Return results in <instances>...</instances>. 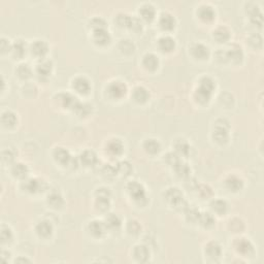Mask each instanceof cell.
<instances>
[{
	"mask_svg": "<svg viewBox=\"0 0 264 264\" xmlns=\"http://www.w3.org/2000/svg\"><path fill=\"white\" fill-rule=\"evenodd\" d=\"M89 25L90 29L93 30H97V29H103V28H108V23L103 19L102 17H93L89 20Z\"/></svg>",
	"mask_w": 264,
	"mask_h": 264,
	"instance_id": "50",
	"label": "cell"
},
{
	"mask_svg": "<svg viewBox=\"0 0 264 264\" xmlns=\"http://www.w3.org/2000/svg\"><path fill=\"white\" fill-rule=\"evenodd\" d=\"M54 100L61 109L73 111L76 103L80 100L77 96L73 92H59L54 96Z\"/></svg>",
	"mask_w": 264,
	"mask_h": 264,
	"instance_id": "17",
	"label": "cell"
},
{
	"mask_svg": "<svg viewBox=\"0 0 264 264\" xmlns=\"http://www.w3.org/2000/svg\"><path fill=\"white\" fill-rule=\"evenodd\" d=\"M138 18L143 22H152L156 18V8L151 3H144L138 8Z\"/></svg>",
	"mask_w": 264,
	"mask_h": 264,
	"instance_id": "37",
	"label": "cell"
},
{
	"mask_svg": "<svg viewBox=\"0 0 264 264\" xmlns=\"http://www.w3.org/2000/svg\"><path fill=\"white\" fill-rule=\"evenodd\" d=\"M1 123L6 128H13L18 124V115L11 110H5L1 113Z\"/></svg>",
	"mask_w": 264,
	"mask_h": 264,
	"instance_id": "44",
	"label": "cell"
},
{
	"mask_svg": "<svg viewBox=\"0 0 264 264\" xmlns=\"http://www.w3.org/2000/svg\"><path fill=\"white\" fill-rule=\"evenodd\" d=\"M104 151L111 158L117 159L124 154L125 144L119 137H112L104 145Z\"/></svg>",
	"mask_w": 264,
	"mask_h": 264,
	"instance_id": "19",
	"label": "cell"
},
{
	"mask_svg": "<svg viewBox=\"0 0 264 264\" xmlns=\"http://www.w3.org/2000/svg\"><path fill=\"white\" fill-rule=\"evenodd\" d=\"M128 86L121 80H113L105 86L104 93L110 100L118 101L125 97L128 94Z\"/></svg>",
	"mask_w": 264,
	"mask_h": 264,
	"instance_id": "8",
	"label": "cell"
},
{
	"mask_svg": "<svg viewBox=\"0 0 264 264\" xmlns=\"http://www.w3.org/2000/svg\"><path fill=\"white\" fill-rule=\"evenodd\" d=\"M54 231H55L54 225H53L52 222L48 219H41L34 225L35 234H37L39 240L42 241H48L52 239Z\"/></svg>",
	"mask_w": 264,
	"mask_h": 264,
	"instance_id": "18",
	"label": "cell"
},
{
	"mask_svg": "<svg viewBox=\"0 0 264 264\" xmlns=\"http://www.w3.org/2000/svg\"><path fill=\"white\" fill-rule=\"evenodd\" d=\"M202 254H204V260L207 263H220L223 258V247L218 241H209L202 249Z\"/></svg>",
	"mask_w": 264,
	"mask_h": 264,
	"instance_id": "7",
	"label": "cell"
},
{
	"mask_svg": "<svg viewBox=\"0 0 264 264\" xmlns=\"http://www.w3.org/2000/svg\"><path fill=\"white\" fill-rule=\"evenodd\" d=\"M150 98H151V93L148 88L143 85H137L131 90V99L136 104H146Z\"/></svg>",
	"mask_w": 264,
	"mask_h": 264,
	"instance_id": "26",
	"label": "cell"
},
{
	"mask_svg": "<svg viewBox=\"0 0 264 264\" xmlns=\"http://www.w3.org/2000/svg\"><path fill=\"white\" fill-rule=\"evenodd\" d=\"M224 188L230 193H239L245 188V181L237 174H229L223 181Z\"/></svg>",
	"mask_w": 264,
	"mask_h": 264,
	"instance_id": "22",
	"label": "cell"
},
{
	"mask_svg": "<svg viewBox=\"0 0 264 264\" xmlns=\"http://www.w3.org/2000/svg\"><path fill=\"white\" fill-rule=\"evenodd\" d=\"M118 48L120 50V52L122 53L123 55H131L133 54V53L135 52V43L133 42V40L131 39H128V38H123L120 40L119 45H118Z\"/></svg>",
	"mask_w": 264,
	"mask_h": 264,
	"instance_id": "46",
	"label": "cell"
},
{
	"mask_svg": "<svg viewBox=\"0 0 264 264\" xmlns=\"http://www.w3.org/2000/svg\"><path fill=\"white\" fill-rule=\"evenodd\" d=\"M229 204L228 201L223 198H213L209 202L210 213H213L215 216H225L229 212Z\"/></svg>",
	"mask_w": 264,
	"mask_h": 264,
	"instance_id": "27",
	"label": "cell"
},
{
	"mask_svg": "<svg viewBox=\"0 0 264 264\" xmlns=\"http://www.w3.org/2000/svg\"><path fill=\"white\" fill-rule=\"evenodd\" d=\"M112 34L108 28L97 29L91 31V40L95 46L99 48H104L109 46L112 42Z\"/></svg>",
	"mask_w": 264,
	"mask_h": 264,
	"instance_id": "21",
	"label": "cell"
},
{
	"mask_svg": "<svg viewBox=\"0 0 264 264\" xmlns=\"http://www.w3.org/2000/svg\"><path fill=\"white\" fill-rule=\"evenodd\" d=\"M29 53V45L23 38H17L12 46L11 54L15 59H23Z\"/></svg>",
	"mask_w": 264,
	"mask_h": 264,
	"instance_id": "30",
	"label": "cell"
},
{
	"mask_svg": "<svg viewBox=\"0 0 264 264\" xmlns=\"http://www.w3.org/2000/svg\"><path fill=\"white\" fill-rule=\"evenodd\" d=\"M171 169L174 171V173L181 179L188 180L191 178V172H192L191 166L183 159H180L177 163L173 164L171 166Z\"/></svg>",
	"mask_w": 264,
	"mask_h": 264,
	"instance_id": "36",
	"label": "cell"
},
{
	"mask_svg": "<svg viewBox=\"0 0 264 264\" xmlns=\"http://www.w3.org/2000/svg\"><path fill=\"white\" fill-rule=\"evenodd\" d=\"M13 255H12V252L10 250H5L4 248L2 249L1 251V260L4 262V263H8V262H13Z\"/></svg>",
	"mask_w": 264,
	"mask_h": 264,
	"instance_id": "55",
	"label": "cell"
},
{
	"mask_svg": "<svg viewBox=\"0 0 264 264\" xmlns=\"http://www.w3.org/2000/svg\"><path fill=\"white\" fill-rule=\"evenodd\" d=\"M16 75L22 81H28L34 75V68L26 62H21L17 65L15 69Z\"/></svg>",
	"mask_w": 264,
	"mask_h": 264,
	"instance_id": "39",
	"label": "cell"
},
{
	"mask_svg": "<svg viewBox=\"0 0 264 264\" xmlns=\"http://www.w3.org/2000/svg\"><path fill=\"white\" fill-rule=\"evenodd\" d=\"M249 21L252 25L256 26V27L261 28L262 23H263V18H262V12L258 5L252 3L247 10Z\"/></svg>",
	"mask_w": 264,
	"mask_h": 264,
	"instance_id": "38",
	"label": "cell"
},
{
	"mask_svg": "<svg viewBox=\"0 0 264 264\" xmlns=\"http://www.w3.org/2000/svg\"><path fill=\"white\" fill-rule=\"evenodd\" d=\"M70 87H72L73 93H75L76 96H86L92 90V83L90 78L87 77L86 75H77L73 78L72 82H70Z\"/></svg>",
	"mask_w": 264,
	"mask_h": 264,
	"instance_id": "12",
	"label": "cell"
},
{
	"mask_svg": "<svg viewBox=\"0 0 264 264\" xmlns=\"http://www.w3.org/2000/svg\"><path fill=\"white\" fill-rule=\"evenodd\" d=\"M50 51V46L47 40L38 38L29 43V54L38 61L46 59Z\"/></svg>",
	"mask_w": 264,
	"mask_h": 264,
	"instance_id": "16",
	"label": "cell"
},
{
	"mask_svg": "<svg viewBox=\"0 0 264 264\" xmlns=\"http://www.w3.org/2000/svg\"><path fill=\"white\" fill-rule=\"evenodd\" d=\"M0 239H1V245L2 247L4 245H10L15 241V233L12 229V227L7 224H2L1 229H0Z\"/></svg>",
	"mask_w": 264,
	"mask_h": 264,
	"instance_id": "42",
	"label": "cell"
},
{
	"mask_svg": "<svg viewBox=\"0 0 264 264\" xmlns=\"http://www.w3.org/2000/svg\"><path fill=\"white\" fill-rule=\"evenodd\" d=\"M12 46L13 42H11L10 39H7L4 37L1 38V41H0V50H1L2 54H4V53H11Z\"/></svg>",
	"mask_w": 264,
	"mask_h": 264,
	"instance_id": "54",
	"label": "cell"
},
{
	"mask_svg": "<svg viewBox=\"0 0 264 264\" xmlns=\"http://www.w3.org/2000/svg\"><path fill=\"white\" fill-rule=\"evenodd\" d=\"M158 25L164 31V34H170L175 26H177V20L172 14L169 12H162L158 17Z\"/></svg>",
	"mask_w": 264,
	"mask_h": 264,
	"instance_id": "25",
	"label": "cell"
},
{
	"mask_svg": "<svg viewBox=\"0 0 264 264\" xmlns=\"http://www.w3.org/2000/svg\"><path fill=\"white\" fill-rule=\"evenodd\" d=\"M30 170L28 165L23 162H15L11 165V174L15 179L24 181L29 178Z\"/></svg>",
	"mask_w": 264,
	"mask_h": 264,
	"instance_id": "32",
	"label": "cell"
},
{
	"mask_svg": "<svg viewBox=\"0 0 264 264\" xmlns=\"http://www.w3.org/2000/svg\"><path fill=\"white\" fill-rule=\"evenodd\" d=\"M262 35L258 32H254L251 35H249L248 38V42L249 45L253 49H261L262 48Z\"/></svg>",
	"mask_w": 264,
	"mask_h": 264,
	"instance_id": "52",
	"label": "cell"
},
{
	"mask_svg": "<svg viewBox=\"0 0 264 264\" xmlns=\"http://www.w3.org/2000/svg\"><path fill=\"white\" fill-rule=\"evenodd\" d=\"M231 245L237 257H241L244 260L254 258L256 255V245L248 237L237 236L232 241Z\"/></svg>",
	"mask_w": 264,
	"mask_h": 264,
	"instance_id": "5",
	"label": "cell"
},
{
	"mask_svg": "<svg viewBox=\"0 0 264 264\" xmlns=\"http://www.w3.org/2000/svg\"><path fill=\"white\" fill-rule=\"evenodd\" d=\"M197 224L205 228V229H210L216 224L215 215L210 212H200Z\"/></svg>",
	"mask_w": 264,
	"mask_h": 264,
	"instance_id": "43",
	"label": "cell"
},
{
	"mask_svg": "<svg viewBox=\"0 0 264 264\" xmlns=\"http://www.w3.org/2000/svg\"><path fill=\"white\" fill-rule=\"evenodd\" d=\"M125 190H126L128 197L136 207H145L148 206L150 197L148 194L147 188L142 182L136 181V180L129 181L126 184Z\"/></svg>",
	"mask_w": 264,
	"mask_h": 264,
	"instance_id": "3",
	"label": "cell"
},
{
	"mask_svg": "<svg viewBox=\"0 0 264 264\" xmlns=\"http://www.w3.org/2000/svg\"><path fill=\"white\" fill-rule=\"evenodd\" d=\"M143 149L145 150V152L148 155L155 156L160 153L162 145L160 143V140L155 137H148L144 140L143 143Z\"/></svg>",
	"mask_w": 264,
	"mask_h": 264,
	"instance_id": "35",
	"label": "cell"
},
{
	"mask_svg": "<svg viewBox=\"0 0 264 264\" xmlns=\"http://www.w3.org/2000/svg\"><path fill=\"white\" fill-rule=\"evenodd\" d=\"M163 198L167 205L174 209L180 210V212H184L189 207L188 201L185 198L183 191L175 186L166 188L163 192Z\"/></svg>",
	"mask_w": 264,
	"mask_h": 264,
	"instance_id": "4",
	"label": "cell"
},
{
	"mask_svg": "<svg viewBox=\"0 0 264 264\" xmlns=\"http://www.w3.org/2000/svg\"><path fill=\"white\" fill-rule=\"evenodd\" d=\"M53 72H54V63L51 59H42L37 62L34 67V75L38 76V80L46 82L51 77Z\"/></svg>",
	"mask_w": 264,
	"mask_h": 264,
	"instance_id": "15",
	"label": "cell"
},
{
	"mask_svg": "<svg viewBox=\"0 0 264 264\" xmlns=\"http://www.w3.org/2000/svg\"><path fill=\"white\" fill-rule=\"evenodd\" d=\"M160 58L153 52H148L142 57V66L149 73H155L160 67Z\"/></svg>",
	"mask_w": 264,
	"mask_h": 264,
	"instance_id": "24",
	"label": "cell"
},
{
	"mask_svg": "<svg viewBox=\"0 0 264 264\" xmlns=\"http://www.w3.org/2000/svg\"><path fill=\"white\" fill-rule=\"evenodd\" d=\"M52 157L54 161L62 167H72L74 164L77 166L76 158H74L68 150L63 147H57L53 150Z\"/></svg>",
	"mask_w": 264,
	"mask_h": 264,
	"instance_id": "10",
	"label": "cell"
},
{
	"mask_svg": "<svg viewBox=\"0 0 264 264\" xmlns=\"http://www.w3.org/2000/svg\"><path fill=\"white\" fill-rule=\"evenodd\" d=\"M47 204L53 209H61L65 206V199L62 193L58 190H49L47 195Z\"/></svg>",
	"mask_w": 264,
	"mask_h": 264,
	"instance_id": "28",
	"label": "cell"
},
{
	"mask_svg": "<svg viewBox=\"0 0 264 264\" xmlns=\"http://www.w3.org/2000/svg\"><path fill=\"white\" fill-rule=\"evenodd\" d=\"M100 170H101V174L103 175V177L108 178V179H111V178H113V177H116V175H118L116 164L105 163L102 165Z\"/></svg>",
	"mask_w": 264,
	"mask_h": 264,
	"instance_id": "51",
	"label": "cell"
},
{
	"mask_svg": "<svg viewBox=\"0 0 264 264\" xmlns=\"http://www.w3.org/2000/svg\"><path fill=\"white\" fill-rule=\"evenodd\" d=\"M172 151L177 153L181 158L188 157L191 153V145L186 138H177L173 142Z\"/></svg>",
	"mask_w": 264,
	"mask_h": 264,
	"instance_id": "33",
	"label": "cell"
},
{
	"mask_svg": "<svg viewBox=\"0 0 264 264\" xmlns=\"http://www.w3.org/2000/svg\"><path fill=\"white\" fill-rule=\"evenodd\" d=\"M216 90L217 82L215 78L208 75H201L193 91V99L199 105H207L212 100Z\"/></svg>",
	"mask_w": 264,
	"mask_h": 264,
	"instance_id": "1",
	"label": "cell"
},
{
	"mask_svg": "<svg viewBox=\"0 0 264 264\" xmlns=\"http://www.w3.org/2000/svg\"><path fill=\"white\" fill-rule=\"evenodd\" d=\"M197 194L201 197V199H210L214 195V191L212 187L207 184H197L196 185Z\"/></svg>",
	"mask_w": 264,
	"mask_h": 264,
	"instance_id": "49",
	"label": "cell"
},
{
	"mask_svg": "<svg viewBox=\"0 0 264 264\" xmlns=\"http://www.w3.org/2000/svg\"><path fill=\"white\" fill-rule=\"evenodd\" d=\"M214 57L216 61L220 64H232L240 65L245 60V51L242 46L237 43H231L224 49H218Z\"/></svg>",
	"mask_w": 264,
	"mask_h": 264,
	"instance_id": "2",
	"label": "cell"
},
{
	"mask_svg": "<svg viewBox=\"0 0 264 264\" xmlns=\"http://www.w3.org/2000/svg\"><path fill=\"white\" fill-rule=\"evenodd\" d=\"M117 166V172L118 175H122V177H129L133 170L132 164L127 160H120L116 163Z\"/></svg>",
	"mask_w": 264,
	"mask_h": 264,
	"instance_id": "48",
	"label": "cell"
},
{
	"mask_svg": "<svg viewBox=\"0 0 264 264\" xmlns=\"http://www.w3.org/2000/svg\"><path fill=\"white\" fill-rule=\"evenodd\" d=\"M77 166H82L84 169H92L98 164L99 159L95 151L91 149H86L76 157Z\"/></svg>",
	"mask_w": 264,
	"mask_h": 264,
	"instance_id": "20",
	"label": "cell"
},
{
	"mask_svg": "<svg viewBox=\"0 0 264 264\" xmlns=\"http://www.w3.org/2000/svg\"><path fill=\"white\" fill-rule=\"evenodd\" d=\"M212 139L218 145H226L230 140V123L225 118L217 119L213 130Z\"/></svg>",
	"mask_w": 264,
	"mask_h": 264,
	"instance_id": "6",
	"label": "cell"
},
{
	"mask_svg": "<svg viewBox=\"0 0 264 264\" xmlns=\"http://www.w3.org/2000/svg\"><path fill=\"white\" fill-rule=\"evenodd\" d=\"M22 190H24L27 194L30 195H38L45 191L49 190L48 183L40 178H27L22 181L21 184Z\"/></svg>",
	"mask_w": 264,
	"mask_h": 264,
	"instance_id": "9",
	"label": "cell"
},
{
	"mask_svg": "<svg viewBox=\"0 0 264 264\" xmlns=\"http://www.w3.org/2000/svg\"><path fill=\"white\" fill-rule=\"evenodd\" d=\"M132 20H133V16H131V15L126 14V13H120L115 18V21L118 24L119 27L129 29V30L131 28Z\"/></svg>",
	"mask_w": 264,
	"mask_h": 264,
	"instance_id": "47",
	"label": "cell"
},
{
	"mask_svg": "<svg viewBox=\"0 0 264 264\" xmlns=\"http://www.w3.org/2000/svg\"><path fill=\"white\" fill-rule=\"evenodd\" d=\"M103 221L105 226L108 228L109 232H118L123 227L122 218L115 213H108L105 215Z\"/></svg>",
	"mask_w": 264,
	"mask_h": 264,
	"instance_id": "29",
	"label": "cell"
},
{
	"mask_svg": "<svg viewBox=\"0 0 264 264\" xmlns=\"http://www.w3.org/2000/svg\"><path fill=\"white\" fill-rule=\"evenodd\" d=\"M189 53L193 59L199 61V62L207 61L210 57V55H212L210 48L207 45V43L202 41L192 42L189 47Z\"/></svg>",
	"mask_w": 264,
	"mask_h": 264,
	"instance_id": "13",
	"label": "cell"
},
{
	"mask_svg": "<svg viewBox=\"0 0 264 264\" xmlns=\"http://www.w3.org/2000/svg\"><path fill=\"white\" fill-rule=\"evenodd\" d=\"M157 49L164 54H169L171 53L177 48V40L170 34H162L157 38L156 41Z\"/></svg>",
	"mask_w": 264,
	"mask_h": 264,
	"instance_id": "23",
	"label": "cell"
},
{
	"mask_svg": "<svg viewBox=\"0 0 264 264\" xmlns=\"http://www.w3.org/2000/svg\"><path fill=\"white\" fill-rule=\"evenodd\" d=\"M2 161L4 163H8V164H11L14 162L15 160V157H16V152L14 151L13 149L11 148H4L2 150Z\"/></svg>",
	"mask_w": 264,
	"mask_h": 264,
	"instance_id": "53",
	"label": "cell"
},
{
	"mask_svg": "<svg viewBox=\"0 0 264 264\" xmlns=\"http://www.w3.org/2000/svg\"><path fill=\"white\" fill-rule=\"evenodd\" d=\"M131 258L134 262L139 264H146L150 262L152 258L151 247L144 243L134 245L131 249Z\"/></svg>",
	"mask_w": 264,
	"mask_h": 264,
	"instance_id": "11",
	"label": "cell"
},
{
	"mask_svg": "<svg viewBox=\"0 0 264 264\" xmlns=\"http://www.w3.org/2000/svg\"><path fill=\"white\" fill-rule=\"evenodd\" d=\"M14 263H32L33 260H31L28 256H24V255H19L14 260Z\"/></svg>",
	"mask_w": 264,
	"mask_h": 264,
	"instance_id": "56",
	"label": "cell"
},
{
	"mask_svg": "<svg viewBox=\"0 0 264 264\" xmlns=\"http://www.w3.org/2000/svg\"><path fill=\"white\" fill-rule=\"evenodd\" d=\"M92 111H93V105L91 103L86 102V101H81V100H78L75 109L73 110V112L78 118L89 117L92 113Z\"/></svg>",
	"mask_w": 264,
	"mask_h": 264,
	"instance_id": "41",
	"label": "cell"
},
{
	"mask_svg": "<svg viewBox=\"0 0 264 264\" xmlns=\"http://www.w3.org/2000/svg\"><path fill=\"white\" fill-rule=\"evenodd\" d=\"M142 230H143V226L138 220L130 219L126 222L125 231L128 235L133 236V237L138 236L140 233H142Z\"/></svg>",
	"mask_w": 264,
	"mask_h": 264,
	"instance_id": "45",
	"label": "cell"
},
{
	"mask_svg": "<svg viewBox=\"0 0 264 264\" xmlns=\"http://www.w3.org/2000/svg\"><path fill=\"white\" fill-rule=\"evenodd\" d=\"M112 207V197L109 196H94V207L99 213H110L109 210Z\"/></svg>",
	"mask_w": 264,
	"mask_h": 264,
	"instance_id": "40",
	"label": "cell"
},
{
	"mask_svg": "<svg viewBox=\"0 0 264 264\" xmlns=\"http://www.w3.org/2000/svg\"><path fill=\"white\" fill-rule=\"evenodd\" d=\"M196 14H197L199 19L202 22H206V23L212 22L216 18L215 8L212 5L207 4V3L199 5V7L197 8V11H196Z\"/></svg>",
	"mask_w": 264,
	"mask_h": 264,
	"instance_id": "34",
	"label": "cell"
},
{
	"mask_svg": "<svg viewBox=\"0 0 264 264\" xmlns=\"http://www.w3.org/2000/svg\"><path fill=\"white\" fill-rule=\"evenodd\" d=\"M212 37L216 42L224 45V43L229 42L231 38V30L225 25H220L213 30Z\"/></svg>",
	"mask_w": 264,
	"mask_h": 264,
	"instance_id": "31",
	"label": "cell"
},
{
	"mask_svg": "<svg viewBox=\"0 0 264 264\" xmlns=\"http://www.w3.org/2000/svg\"><path fill=\"white\" fill-rule=\"evenodd\" d=\"M87 233L93 240H103L109 231L103 220L92 219L87 224Z\"/></svg>",
	"mask_w": 264,
	"mask_h": 264,
	"instance_id": "14",
	"label": "cell"
}]
</instances>
